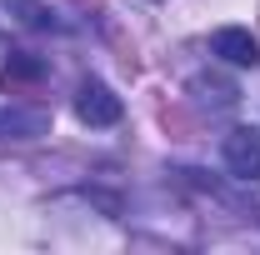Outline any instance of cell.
Segmentation results:
<instances>
[{
    "label": "cell",
    "mask_w": 260,
    "mask_h": 255,
    "mask_svg": "<svg viewBox=\"0 0 260 255\" xmlns=\"http://www.w3.org/2000/svg\"><path fill=\"white\" fill-rule=\"evenodd\" d=\"M210 55H220L225 65H240V70H250L260 65V45L250 30H240V25H220V30L210 35Z\"/></svg>",
    "instance_id": "3957f363"
},
{
    "label": "cell",
    "mask_w": 260,
    "mask_h": 255,
    "mask_svg": "<svg viewBox=\"0 0 260 255\" xmlns=\"http://www.w3.org/2000/svg\"><path fill=\"white\" fill-rule=\"evenodd\" d=\"M40 75H45V65L35 60V55H10V60H5V70H0L5 90H15V85H30V80H40Z\"/></svg>",
    "instance_id": "8992f818"
},
{
    "label": "cell",
    "mask_w": 260,
    "mask_h": 255,
    "mask_svg": "<svg viewBox=\"0 0 260 255\" xmlns=\"http://www.w3.org/2000/svg\"><path fill=\"white\" fill-rule=\"evenodd\" d=\"M0 5H5V10H10L25 30H70V25H65L60 15L45 5V0H0Z\"/></svg>",
    "instance_id": "5b68a950"
},
{
    "label": "cell",
    "mask_w": 260,
    "mask_h": 255,
    "mask_svg": "<svg viewBox=\"0 0 260 255\" xmlns=\"http://www.w3.org/2000/svg\"><path fill=\"white\" fill-rule=\"evenodd\" d=\"M50 130L45 110H20V105H5L0 110V140H35Z\"/></svg>",
    "instance_id": "277c9868"
},
{
    "label": "cell",
    "mask_w": 260,
    "mask_h": 255,
    "mask_svg": "<svg viewBox=\"0 0 260 255\" xmlns=\"http://www.w3.org/2000/svg\"><path fill=\"white\" fill-rule=\"evenodd\" d=\"M75 115H80L85 125H115V120H120V95H115L105 80H85V85L75 90Z\"/></svg>",
    "instance_id": "7a4b0ae2"
},
{
    "label": "cell",
    "mask_w": 260,
    "mask_h": 255,
    "mask_svg": "<svg viewBox=\"0 0 260 255\" xmlns=\"http://www.w3.org/2000/svg\"><path fill=\"white\" fill-rule=\"evenodd\" d=\"M220 155H225L230 175L260 180V125H235L225 135V145H220Z\"/></svg>",
    "instance_id": "6da1fadb"
}]
</instances>
